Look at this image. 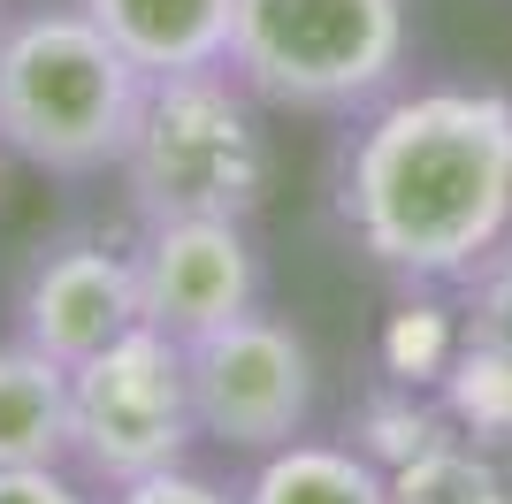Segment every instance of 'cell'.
<instances>
[{
  "mask_svg": "<svg viewBox=\"0 0 512 504\" xmlns=\"http://www.w3.org/2000/svg\"><path fill=\"white\" fill-rule=\"evenodd\" d=\"M337 199L398 283H467L512 245V100L490 84L390 92L360 115Z\"/></svg>",
  "mask_w": 512,
  "mask_h": 504,
  "instance_id": "obj_1",
  "label": "cell"
},
{
  "mask_svg": "<svg viewBox=\"0 0 512 504\" xmlns=\"http://www.w3.org/2000/svg\"><path fill=\"white\" fill-rule=\"evenodd\" d=\"M153 77L69 8H23L0 23V146L46 176L123 168Z\"/></svg>",
  "mask_w": 512,
  "mask_h": 504,
  "instance_id": "obj_2",
  "label": "cell"
},
{
  "mask_svg": "<svg viewBox=\"0 0 512 504\" xmlns=\"http://www.w3.org/2000/svg\"><path fill=\"white\" fill-rule=\"evenodd\" d=\"M123 184L138 222H253L276 184V146L260 123V100L237 69H176L153 77L138 138L123 153Z\"/></svg>",
  "mask_w": 512,
  "mask_h": 504,
  "instance_id": "obj_3",
  "label": "cell"
},
{
  "mask_svg": "<svg viewBox=\"0 0 512 504\" xmlns=\"http://www.w3.org/2000/svg\"><path fill=\"white\" fill-rule=\"evenodd\" d=\"M406 0H237L230 69L276 115H367L406 77Z\"/></svg>",
  "mask_w": 512,
  "mask_h": 504,
  "instance_id": "obj_4",
  "label": "cell"
},
{
  "mask_svg": "<svg viewBox=\"0 0 512 504\" xmlns=\"http://www.w3.org/2000/svg\"><path fill=\"white\" fill-rule=\"evenodd\" d=\"M199 443L192 359L153 321L123 329L92 359L69 367V466L92 489H123L138 474L184 466Z\"/></svg>",
  "mask_w": 512,
  "mask_h": 504,
  "instance_id": "obj_5",
  "label": "cell"
},
{
  "mask_svg": "<svg viewBox=\"0 0 512 504\" xmlns=\"http://www.w3.org/2000/svg\"><path fill=\"white\" fill-rule=\"evenodd\" d=\"M192 359V413H199V443H222V451H283L291 436H306L314 420V352L306 336L276 314H237L230 329L192 336L184 344Z\"/></svg>",
  "mask_w": 512,
  "mask_h": 504,
  "instance_id": "obj_6",
  "label": "cell"
},
{
  "mask_svg": "<svg viewBox=\"0 0 512 504\" xmlns=\"http://www.w3.org/2000/svg\"><path fill=\"white\" fill-rule=\"evenodd\" d=\"M138 260V306L161 336L192 344V336L230 329L237 314L260 306V252L245 222H146V237L130 245Z\"/></svg>",
  "mask_w": 512,
  "mask_h": 504,
  "instance_id": "obj_7",
  "label": "cell"
},
{
  "mask_svg": "<svg viewBox=\"0 0 512 504\" xmlns=\"http://www.w3.org/2000/svg\"><path fill=\"white\" fill-rule=\"evenodd\" d=\"M16 314H23V336L39 352L77 367V359H92L100 344H115L123 329L146 321V306H138V260L100 245V237H69V245H54L31 268Z\"/></svg>",
  "mask_w": 512,
  "mask_h": 504,
  "instance_id": "obj_8",
  "label": "cell"
},
{
  "mask_svg": "<svg viewBox=\"0 0 512 504\" xmlns=\"http://www.w3.org/2000/svg\"><path fill=\"white\" fill-rule=\"evenodd\" d=\"M77 8H85V16L100 23L146 77L222 69V62H230L237 0H77Z\"/></svg>",
  "mask_w": 512,
  "mask_h": 504,
  "instance_id": "obj_9",
  "label": "cell"
},
{
  "mask_svg": "<svg viewBox=\"0 0 512 504\" xmlns=\"http://www.w3.org/2000/svg\"><path fill=\"white\" fill-rule=\"evenodd\" d=\"M245 504H390V466L360 443L291 436L283 451H260L245 474Z\"/></svg>",
  "mask_w": 512,
  "mask_h": 504,
  "instance_id": "obj_10",
  "label": "cell"
},
{
  "mask_svg": "<svg viewBox=\"0 0 512 504\" xmlns=\"http://www.w3.org/2000/svg\"><path fill=\"white\" fill-rule=\"evenodd\" d=\"M69 459V367L31 336L0 344V466Z\"/></svg>",
  "mask_w": 512,
  "mask_h": 504,
  "instance_id": "obj_11",
  "label": "cell"
},
{
  "mask_svg": "<svg viewBox=\"0 0 512 504\" xmlns=\"http://www.w3.org/2000/svg\"><path fill=\"white\" fill-rule=\"evenodd\" d=\"M390 504H512V482L482 443L436 436L406 466H390Z\"/></svg>",
  "mask_w": 512,
  "mask_h": 504,
  "instance_id": "obj_12",
  "label": "cell"
},
{
  "mask_svg": "<svg viewBox=\"0 0 512 504\" xmlns=\"http://www.w3.org/2000/svg\"><path fill=\"white\" fill-rule=\"evenodd\" d=\"M436 413L451 420V436L467 443H512V359L490 352V344H467L459 336V352H451V367L436 375Z\"/></svg>",
  "mask_w": 512,
  "mask_h": 504,
  "instance_id": "obj_13",
  "label": "cell"
},
{
  "mask_svg": "<svg viewBox=\"0 0 512 504\" xmlns=\"http://www.w3.org/2000/svg\"><path fill=\"white\" fill-rule=\"evenodd\" d=\"M459 291H467V306H459V336L512 359V245H497Z\"/></svg>",
  "mask_w": 512,
  "mask_h": 504,
  "instance_id": "obj_14",
  "label": "cell"
},
{
  "mask_svg": "<svg viewBox=\"0 0 512 504\" xmlns=\"http://www.w3.org/2000/svg\"><path fill=\"white\" fill-rule=\"evenodd\" d=\"M107 504H245V489L214 482V474H199L184 459V466H161V474H138V482L107 489Z\"/></svg>",
  "mask_w": 512,
  "mask_h": 504,
  "instance_id": "obj_15",
  "label": "cell"
},
{
  "mask_svg": "<svg viewBox=\"0 0 512 504\" xmlns=\"http://www.w3.org/2000/svg\"><path fill=\"white\" fill-rule=\"evenodd\" d=\"M0 504H100L77 466H0Z\"/></svg>",
  "mask_w": 512,
  "mask_h": 504,
  "instance_id": "obj_16",
  "label": "cell"
},
{
  "mask_svg": "<svg viewBox=\"0 0 512 504\" xmlns=\"http://www.w3.org/2000/svg\"><path fill=\"white\" fill-rule=\"evenodd\" d=\"M8 161H16V153H8V146H0V176H8Z\"/></svg>",
  "mask_w": 512,
  "mask_h": 504,
  "instance_id": "obj_17",
  "label": "cell"
}]
</instances>
